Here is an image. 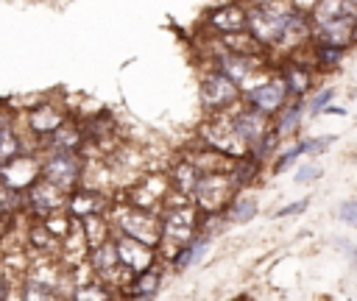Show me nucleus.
<instances>
[{
	"mask_svg": "<svg viewBox=\"0 0 357 301\" xmlns=\"http://www.w3.org/2000/svg\"><path fill=\"white\" fill-rule=\"evenodd\" d=\"M201 209L195 206V201L190 195H178L170 190V195L165 198L162 209H159V220H162V245H173L178 248L181 242H187L198 229H201Z\"/></svg>",
	"mask_w": 357,
	"mask_h": 301,
	"instance_id": "nucleus-1",
	"label": "nucleus"
},
{
	"mask_svg": "<svg viewBox=\"0 0 357 301\" xmlns=\"http://www.w3.org/2000/svg\"><path fill=\"white\" fill-rule=\"evenodd\" d=\"M109 223H112V231H120V234H128L151 248H162V220H159V212H151V209H137V206H128L123 201H114L112 209H109Z\"/></svg>",
	"mask_w": 357,
	"mask_h": 301,
	"instance_id": "nucleus-2",
	"label": "nucleus"
},
{
	"mask_svg": "<svg viewBox=\"0 0 357 301\" xmlns=\"http://www.w3.org/2000/svg\"><path fill=\"white\" fill-rule=\"evenodd\" d=\"M198 100L204 114H220V111H231L243 100V92L229 75H223L215 67H206V72L198 81Z\"/></svg>",
	"mask_w": 357,
	"mask_h": 301,
	"instance_id": "nucleus-3",
	"label": "nucleus"
},
{
	"mask_svg": "<svg viewBox=\"0 0 357 301\" xmlns=\"http://www.w3.org/2000/svg\"><path fill=\"white\" fill-rule=\"evenodd\" d=\"M86 156L81 150H42V178L53 181L64 192L84 181Z\"/></svg>",
	"mask_w": 357,
	"mask_h": 301,
	"instance_id": "nucleus-4",
	"label": "nucleus"
},
{
	"mask_svg": "<svg viewBox=\"0 0 357 301\" xmlns=\"http://www.w3.org/2000/svg\"><path fill=\"white\" fill-rule=\"evenodd\" d=\"M198 137L204 145L237 159L248 150V145L237 137L234 125H231V111H220V114H206V120L198 125Z\"/></svg>",
	"mask_w": 357,
	"mask_h": 301,
	"instance_id": "nucleus-5",
	"label": "nucleus"
},
{
	"mask_svg": "<svg viewBox=\"0 0 357 301\" xmlns=\"http://www.w3.org/2000/svg\"><path fill=\"white\" fill-rule=\"evenodd\" d=\"M290 6H248V20H245V31L265 47V50H276L279 45V33L284 28Z\"/></svg>",
	"mask_w": 357,
	"mask_h": 301,
	"instance_id": "nucleus-6",
	"label": "nucleus"
},
{
	"mask_svg": "<svg viewBox=\"0 0 357 301\" xmlns=\"http://www.w3.org/2000/svg\"><path fill=\"white\" fill-rule=\"evenodd\" d=\"M234 187L229 178V170H218V173H201L195 190H192V201L201 209V215H218L229 206V201L234 198Z\"/></svg>",
	"mask_w": 357,
	"mask_h": 301,
	"instance_id": "nucleus-7",
	"label": "nucleus"
},
{
	"mask_svg": "<svg viewBox=\"0 0 357 301\" xmlns=\"http://www.w3.org/2000/svg\"><path fill=\"white\" fill-rule=\"evenodd\" d=\"M167 195H170V178H167V173H145V176L137 178V184H131L123 192V203L137 206V209L159 212Z\"/></svg>",
	"mask_w": 357,
	"mask_h": 301,
	"instance_id": "nucleus-8",
	"label": "nucleus"
},
{
	"mask_svg": "<svg viewBox=\"0 0 357 301\" xmlns=\"http://www.w3.org/2000/svg\"><path fill=\"white\" fill-rule=\"evenodd\" d=\"M287 100H290V95H287V86H284V81H282L279 72H271L265 81H259L257 86H251L248 92H243V103L251 106V109H257V111H262L271 120L279 114V109Z\"/></svg>",
	"mask_w": 357,
	"mask_h": 301,
	"instance_id": "nucleus-9",
	"label": "nucleus"
},
{
	"mask_svg": "<svg viewBox=\"0 0 357 301\" xmlns=\"http://www.w3.org/2000/svg\"><path fill=\"white\" fill-rule=\"evenodd\" d=\"M42 176V153L36 148H25L22 153H17L14 159L0 164V184L14 187V190H28L36 178Z\"/></svg>",
	"mask_w": 357,
	"mask_h": 301,
	"instance_id": "nucleus-10",
	"label": "nucleus"
},
{
	"mask_svg": "<svg viewBox=\"0 0 357 301\" xmlns=\"http://www.w3.org/2000/svg\"><path fill=\"white\" fill-rule=\"evenodd\" d=\"M64 203H67V192L42 176L25 190V215L31 217H47L64 209Z\"/></svg>",
	"mask_w": 357,
	"mask_h": 301,
	"instance_id": "nucleus-11",
	"label": "nucleus"
},
{
	"mask_svg": "<svg viewBox=\"0 0 357 301\" xmlns=\"http://www.w3.org/2000/svg\"><path fill=\"white\" fill-rule=\"evenodd\" d=\"M310 42H312V20H310V11H301V8H293L290 6L287 20H284V28L279 33V45H276L273 53L293 56L301 47H307Z\"/></svg>",
	"mask_w": 357,
	"mask_h": 301,
	"instance_id": "nucleus-12",
	"label": "nucleus"
},
{
	"mask_svg": "<svg viewBox=\"0 0 357 301\" xmlns=\"http://www.w3.org/2000/svg\"><path fill=\"white\" fill-rule=\"evenodd\" d=\"M112 203H114V198L106 195L103 190L89 187V184H78L75 190L67 192V203H64V209H67L70 217L81 220V217H89V215H109Z\"/></svg>",
	"mask_w": 357,
	"mask_h": 301,
	"instance_id": "nucleus-13",
	"label": "nucleus"
},
{
	"mask_svg": "<svg viewBox=\"0 0 357 301\" xmlns=\"http://www.w3.org/2000/svg\"><path fill=\"white\" fill-rule=\"evenodd\" d=\"M112 240H114V248H117V259H120V268L128 273V279L151 265H156V256L159 251L128 237V234H120V231H112Z\"/></svg>",
	"mask_w": 357,
	"mask_h": 301,
	"instance_id": "nucleus-14",
	"label": "nucleus"
},
{
	"mask_svg": "<svg viewBox=\"0 0 357 301\" xmlns=\"http://www.w3.org/2000/svg\"><path fill=\"white\" fill-rule=\"evenodd\" d=\"M64 120H67V111H64L56 100H42V103L31 106V109L25 111V128H28V134L33 137V148H36V142H42L45 137H50Z\"/></svg>",
	"mask_w": 357,
	"mask_h": 301,
	"instance_id": "nucleus-15",
	"label": "nucleus"
},
{
	"mask_svg": "<svg viewBox=\"0 0 357 301\" xmlns=\"http://www.w3.org/2000/svg\"><path fill=\"white\" fill-rule=\"evenodd\" d=\"M245 20H248V3L245 0H231V3H223V6H215L212 11H206V28L215 36L245 31Z\"/></svg>",
	"mask_w": 357,
	"mask_h": 301,
	"instance_id": "nucleus-16",
	"label": "nucleus"
},
{
	"mask_svg": "<svg viewBox=\"0 0 357 301\" xmlns=\"http://www.w3.org/2000/svg\"><path fill=\"white\" fill-rule=\"evenodd\" d=\"M231 125H234V131H237V137L245 142V145H251V142H257L271 125H273V120L271 117H265L262 111H257V109H251V106H245L243 100L231 109Z\"/></svg>",
	"mask_w": 357,
	"mask_h": 301,
	"instance_id": "nucleus-17",
	"label": "nucleus"
},
{
	"mask_svg": "<svg viewBox=\"0 0 357 301\" xmlns=\"http://www.w3.org/2000/svg\"><path fill=\"white\" fill-rule=\"evenodd\" d=\"M276 72L282 75L290 98H307L310 95V89H312V67L307 61H298L296 53L284 56V61L276 64Z\"/></svg>",
	"mask_w": 357,
	"mask_h": 301,
	"instance_id": "nucleus-18",
	"label": "nucleus"
},
{
	"mask_svg": "<svg viewBox=\"0 0 357 301\" xmlns=\"http://www.w3.org/2000/svg\"><path fill=\"white\" fill-rule=\"evenodd\" d=\"M209 245H212V234H206V231L198 229L187 242H181L178 248H173V254H170V268H173V270H187V268L198 265V262L204 259V254L209 251Z\"/></svg>",
	"mask_w": 357,
	"mask_h": 301,
	"instance_id": "nucleus-19",
	"label": "nucleus"
},
{
	"mask_svg": "<svg viewBox=\"0 0 357 301\" xmlns=\"http://www.w3.org/2000/svg\"><path fill=\"white\" fill-rule=\"evenodd\" d=\"M159 290H162V270H159L156 265H151V268H145V270L134 273V276L126 281V287L120 290V295L148 301V298H156V295H159Z\"/></svg>",
	"mask_w": 357,
	"mask_h": 301,
	"instance_id": "nucleus-20",
	"label": "nucleus"
},
{
	"mask_svg": "<svg viewBox=\"0 0 357 301\" xmlns=\"http://www.w3.org/2000/svg\"><path fill=\"white\" fill-rule=\"evenodd\" d=\"M259 170H262V162H259V159H254L248 150H245L243 156L231 159V167H229V178H231V187H234V192L240 195V192L251 190V187L257 184V178H259Z\"/></svg>",
	"mask_w": 357,
	"mask_h": 301,
	"instance_id": "nucleus-21",
	"label": "nucleus"
},
{
	"mask_svg": "<svg viewBox=\"0 0 357 301\" xmlns=\"http://www.w3.org/2000/svg\"><path fill=\"white\" fill-rule=\"evenodd\" d=\"M304 117H307V98H290L279 109V114L273 117V128L284 139V137H290V134H296L301 128V120Z\"/></svg>",
	"mask_w": 357,
	"mask_h": 301,
	"instance_id": "nucleus-22",
	"label": "nucleus"
},
{
	"mask_svg": "<svg viewBox=\"0 0 357 301\" xmlns=\"http://www.w3.org/2000/svg\"><path fill=\"white\" fill-rule=\"evenodd\" d=\"M167 178H170V190H173V192L192 198V190H195V184H198V178H201V170H198L187 156H181V159L167 170Z\"/></svg>",
	"mask_w": 357,
	"mask_h": 301,
	"instance_id": "nucleus-23",
	"label": "nucleus"
},
{
	"mask_svg": "<svg viewBox=\"0 0 357 301\" xmlns=\"http://www.w3.org/2000/svg\"><path fill=\"white\" fill-rule=\"evenodd\" d=\"M312 70H335L340 67V61L346 59L349 47L340 45H329V42H312Z\"/></svg>",
	"mask_w": 357,
	"mask_h": 301,
	"instance_id": "nucleus-24",
	"label": "nucleus"
},
{
	"mask_svg": "<svg viewBox=\"0 0 357 301\" xmlns=\"http://www.w3.org/2000/svg\"><path fill=\"white\" fill-rule=\"evenodd\" d=\"M257 212H259V203H257V198H248V195H243V198H231L229 201V206L223 209V217H226V223H248L251 217H257Z\"/></svg>",
	"mask_w": 357,
	"mask_h": 301,
	"instance_id": "nucleus-25",
	"label": "nucleus"
},
{
	"mask_svg": "<svg viewBox=\"0 0 357 301\" xmlns=\"http://www.w3.org/2000/svg\"><path fill=\"white\" fill-rule=\"evenodd\" d=\"M22 150H25V142H22L20 131L14 128V123L0 125V164L8 162V159H14V156L22 153Z\"/></svg>",
	"mask_w": 357,
	"mask_h": 301,
	"instance_id": "nucleus-26",
	"label": "nucleus"
},
{
	"mask_svg": "<svg viewBox=\"0 0 357 301\" xmlns=\"http://www.w3.org/2000/svg\"><path fill=\"white\" fill-rule=\"evenodd\" d=\"M279 142H282V137L276 134V128L271 125L257 142H251L248 145V153L254 156V159H259V162H268L271 156H276V150H279Z\"/></svg>",
	"mask_w": 357,
	"mask_h": 301,
	"instance_id": "nucleus-27",
	"label": "nucleus"
},
{
	"mask_svg": "<svg viewBox=\"0 0 357 301\" xmlns=\"http://www.w3.org/2000/svg\"><path fill=\"white\" fill-rule=\"evenodd\" d=\"M332 98H335V89H332V86L315 92V95L307 100V117H318V114H324V109L332 103Z\"/></svg>",
	"mask_w": 357,
	"mask_h": 301,
	"instance_id": "nucleus-28",
	"label": "nucleus"
},
{
	"mask_svg": "<svg viewBox=\"0 0 357 301\" xmlns=\"http://www.w3.org/2000/svg\"><path fill=\"white\" fill-rule=\"evenodd\" d=\"M329 145H335V134H326V137H310V139H298L301 153H324Z\"/></svg>",
	"mask_w": 357,
	"mask_h": 301,
	"instance_id": "nucleus-29",
	"label": "nucleus"
},
{
	"mask_svg": "<svg viewBox=\"0 0 357 301\" xmlns=\"http://www.w3.org/2000/svg\"><path fill=\"white\" fill-rule=\"evenodd\" d=\"M304 153H301V148H298V142L293 145V148H287V150H276V156H273V170L276 173H282V170H287L296 159H301Z\"/></svg>",
	"mask_w": 357,
	"mask_h": 301,
	"instance_id": "nucleus-30",
	"label": "nucleus"
},
{
	"mask_svg": "<svg viewBox=\"0 0 357 301\" xmlns=\"http://www.w3.org/2000/svg\"><path fill=\"white\" fill-rule=\"evenodd\" d=\"M321 176H324V167L310 162V164H301V167L296 170V176H293V178H296V184H310V181H318Z\"/></svg>",
	"mask_w": 357,
	"mask_h": 301,
	"instance_id": "nucleus-31",
	"label": "nucleus"
},
{
	"mask_svg": "<svg viewBox=\"0 0 357 301\" xmlns=\"http://www.w3.org/2000/svg\"><path fill=\"white\" fill-rule=\"evenodd\" d=\"M337 220L351 226V229H357V201H343L337 206Z\"/></svg>",
	"mask_w": 357,
	"mask_h": 301,
	"instance_id": "nucleus-32",
	"label": "nucleus"
},
{
	"mask_svg": "<svg viewBox=\"0 0 357 301\" xmlns=\"http://www.w3.org/2000/svg\"><path fill=\"white\" fill-rule=\"evenodd\" d=\"M307 206H310V198H301V201H293V203H287V206L276 209V215H273V217H290V215H301Z\"/></svg>",
	"mask_w": 357,
	"mask_h": 301,
	"instance_id": "nucleus-33",
	"label": "nucleus"
},
{
	"mask_svg": "<svg viewBox=\"0 0 357 301\" xmlns=\"http://www.w3.org/2000/svg\"><path fill=\"white\" fill-rule=\"evenodd\" d=\"M11 287H14V284H11V281L6 279V273L0 270V301H3V298H11Z\"/></svg>",
	"mask_w": 357,
	"mask_h": 301,
	"instance_id": "nucleus-34",
	"label": "nucleus"
},
{
	"mask_svg": "<svg viewBox=\"0 0 357 301\" xmlns=\"http://www.w3.org/2000/svg\"><path fill=\"white\" fill-rule=\"evenodd\" d=\"M293 8H301V11H310L315 6V0H287Z\"/></svg>",
	"mask_w": 357,
	"mask_h": 301,
	"instance_id": "nucleus-35",
	"label": "nucleus"
},
{
	"mask_svg": "<svg viewBox=\"0 0 357 301\" xmlns=\"http://www.w3.org/2000/svg\"><path fill=\"white\" fill-rule=\"evenodd\" d=\"M324 114H337V117H346V109H343V106H332V103H329V106L324 109Z\"/></svg>",
	"mask_w": 357,
	"mask_h": 301,
	"instance_id": "nucleus-36",
	"label": "nucleus"
},
{
	"mask_svg": "<svg viewBox=\"0 0 357 301\" xmlns=\"http://www.w3.org/2000/svg\"><path fill=\"white\" fill-rule=\"evenodd\" d=\"M351 45H357V14H354V25H351Z\"/></svg>",
	"mask_w": 357,
	"mask_h": 301,
	"instance_id": "nucleus-37",
	"label": "nucleus"
}]
</instances>
